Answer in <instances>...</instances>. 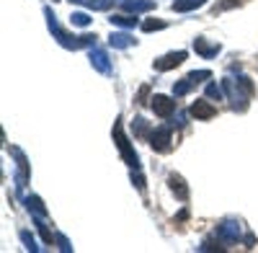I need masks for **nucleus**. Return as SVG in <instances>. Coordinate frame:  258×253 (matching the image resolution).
<instances>
[{
  "label": "nucleus",
  "mask_w": 258,
  "mask_h": 253,
  "mask_svg": "<svg viewBox=\"0 0 258 253\" xmlns=\"http://www.w3.org/2000/svg\"><path fill=\"white\" fill-rule=\"evenodd\" d=\"M222 88H225V98L230 101V106L232 111H248V101L253 98L255 93V86H253V80L245 78V75H238V78H225L222 80Z\"/></svg>",
  "instance_id": "f257e3e1"
},
{
  "label": "nucleus",
  "mask_w": 258,
  "mask_h": 253,
  "mask_svg": "<svg viewBox=\"0 0 258 253\" xmlns=\"http://www.w3.org/2000/svg\"><path fill=\"white\" fill-rule=\"evenodd\" d=\"M44 16H47V26H49V31H52V36L57 39V44L59 47H64V49H85V47H96V36H91V34H83V36H73V34H68L62 26H59V21H57V16H54V11L49 8V6H44Z\"/></svg>",
  "instance_id": "f03ea898"
},
{
  "label": "nucleus",
  "mask_w": 258,
  "mask_h": 253,
  "mask_svg": "<svg viewBox=\"0 0 258 253\" xmlns=\"http://www.w3.org/2000/svg\"><path fill=\"white\" fill-rule=\"evenodd\" d=\"M114 142H116V147H119V153H121L124 163L132 168V171H140V155H137V150L132 147V142H129V137L124 135L121 121L114 124Z\"/></svg>",
  "instance_id": "7ed1b4c3"
},
{
  "label": "nucleus",
  "mask_w": 258,
  "mask_h": 253,
  "mask_svg": "<svg viewBox=\"0 0 258 253\" xmlns=\"http://www.w3.org/2000/svg\"><path fill=\"white\" fill-rule=\"evenodd\" d=\"M147 142L155 153H170L173 150V132H170V126H158V130H153Z\"/></svg>",
  "instance_id": "20e7f679"
},
{
  "label": "nucleus",
  "mask_w": 258,
  "mask_h": 253,
  "mask_svg": "<svg viewBox=\"0 0 258 253\" xmlns=\"http://www.w3.org/2000/svg\"><path fill=\"white\" fill-rule=\"evenodd\" d=\"M209 78H212L209 70H194V73H188L183 80H178L176 86H173V96H176V98L186 96L194 86H199V83H204V80H209Z\"/></svg>",
  "instance_id": "39448f33"
},
{
  "label": "nucleus",
  "mask_w": 258,
  "mask_h": 253,
  "mask_svg": "<svg viewBox=\"0 0 258 253\" xmlns=\"http://www.w3.org/2000/svg\"><path fill=\"white\" fill-rule=\"evenodd\" d=\"M217 238L222 243H238L243 238V225L238 220H222L217 225Z\"/></svg>",
  "instance_id": "423d86ee"
},
{
  "label": "nucleus",
  "mask_w": 258,
  "mask_h": 253,
  "mask_svg": "<svg viewBox=\"0 0 258 253\" xmlns=\"http://www.w3.org/2000/svg\"><path fill=\"white\" fill-rule=\"evenodd\" d=\"M8 153L16 158V165H18V173H16V188H18V194L24 192V186L29 181V163H26V155L18 150V147H8Z\"/></svg>",
  "instance_id": "0eeeda50"
},
{
  "label": "nucleus",
  "mask_w": 258,
  "mask_h": 253,
  "mask_svg": "<svg viewBox=\"0 0 258 253\" xmlns=\"http://www.w3.org/2000/svg\"><path fill=\"white\" fill-rule=\"evenodd\" d=\"M150 106H153V111L160 116V119H170L176 114V101L173 98H168V96H153L150 98Z\"/></svg>",
  "instance_id": "6e6552de"
},
{
  "label": "nucleus",
  "mask_w": 258,
  "mask_h": 253,
  "mask_svg": "<svg viewBox=\"0 0 258 253\" xmlns=\"http://www.w3.org/2000/svg\"><path fill=\"white\" fill-rule=\"evenodd\" d=\"M188 54L183 52V49H178V52H168V54H163V57H158L155 62H153V68L158 70V73H165V70H173V68H178L181 62L186 59Z\"/></svg>",
  "instance_id": "1a4fd4ad"
},
{
  "label": "nucleus",
  "mask_w": 258,
  "mask_h": 253,
  "mask_svg": "<svg viewBox=\"0 0 258 253\" xmlns=\"http://www.w3.org/2000/svg\"><path fill=\"white\" fill-rule=\"evenodd\" d=\"M88 59H91L93 70H98V73H103V75H109V73H111V59H109V54H106L103 49H98V47H91V52H88Z\"/></svg>",
  "instance_id": "9d476101"
},
{
  "label": "nucleus",
  "mask_w": 258,
  "mask_h": 253,
  "mask_svg": "<svg viewBox=\"0 0 258 253\" xmlns=\"http://www.w3.org/2000/svg\"><path fill=\"white\" fill-rule=\"evenodd\" d=\"M188 111H191V116H197V119H202V121H207V119H214V116H217V109H214L207 98L194 101Z\"/></svg>",
  "instance_id": "9b49d317"
},
{
  "label": "nucleus",
  "mask_w": 258,
  "mask_h": 253,
  "mask_svg": "<svg viewBox=\"0 0 258 253\" xmlns=\"http://www.w3.org/2000/svg\"><path fill=\"white\" fill-rule=\"evenodd\" d=\"M194 49H197V54H202L204 59H212V57H217L220 54V44H212V41H207L204 36H197L194 39Z\"/></svg>",
  "instance_id": "f8f14e48"
},
{
  "label": "nucleus",
  "mask_w": 258,
  "mask_h": 253,
  "mask_svg": "<svg viewBox=\"0 0 258 253\" xmlns=\"http://www.w3.org/2000/svg\"><path fill=\"white\" fill-rule=\"evenodd\" d=\"M168 188L176 194V199L188 202V186H186V181H183L178 173H170V176H168Z\"/></svg>",
  "instance_id": "ddd939ff"
},
{
  "label": "nucleus",
  "mask_w": 258,
  "mask_h": 253,
  "mask_svg": "<svg viewBox=\"0 0 258 253\" xmlns=\"http://www.w3.org/2000/svg\"><path fill=\"white\" fill-rule=\"evenodd\" d=\"M116 3L129 13H145L155 8V0H116Z\"/></svg>",
  "instance_id": "4468645a"
},
{
  "label": "nucleus",
  "mask_w": 258,
  "mask_h": 253,
  "mask_svg": "<svg viewBox=\"0 0 258 253\" xmlns=\"http://www.w3.org/2000/svg\"><path fill=\"white\" fill-rule=\"evenodd\" d=\"M132 44H135V39H132V34H126V31H114L109 36V47H114V49H126Z\"/></svg>",
  "instance_id": "2eb2a0df"
},
{
  "label": "nucleus",
  "mask_w": 258,
  "mask_h": 253,
  "mask_svg": "<svg viewBox=\"0 0 258 253\" xmlns=\"http://www.w3.org/2000/svg\"><path fill=\"white\" fill-rule=\"evenodd\" d=\"M24 204H26V209H29V215H34V217H47V207H44V202H41L39 197H26L24 199Z\"/></svg>",
  "instance_id": "dca6fc26"
},
{
  "label": "nucleus",
  "mask_w": 258,
  "mask_h": 253,
  "mask_svg": "<svg viewBox=\"0 0 258 253\" xmlns=\"http://www.w3.org/2000/svg\"><path fill=\"white\" fill-rule=\"evenodd\" d=\"M132 132H135L137 140H150V135H153V130H150V121L142 119V116H135V121H132Z\"/></svg>",
  "instance_id": "f3484780"
},
{
  "label": "nucleus",
  "mask_w": 258,
  "mask_h": 253,
  "mask_svg": "<svg viewBox=\"0 0 258 253\" xmlns=\"http://www.w3.org/2000/svg\"><path fill=\"white\" fill-rule=\"evenodd\" d=\"M209 0H173V11H178V13H188V11H197V8H202V6H207Z\"/></svg>",
  "instance_id": "a211bd4d"
},
{
  "label": "nucleus",
  "mask_w": 258,
  "mask_h": 253,
  "mask_svg": "<svg viewBox=\"0 0 258 253\" xmlns=\"http://www.w3.org/2000/svg\"><path fill=\"white\" fill-rule=\"evenodd\" d=\"M111 26H121V29H135L137 26V18L129 16V13H119V16H111Z\"/></svg>",
  "instance_id": "6ab92c4d"
},
{
  "label": "nucleus",
  "mask_w": 258,
  "mask_h": 253,
  "mask_svg": "<svg viewBox=\"0 0 258 253\" xmlns=\"http://www.w3.org/2000/svg\"><path fill=\"white\" fill-rule=\"evenodd\" d=\"M73 3H80L85 8H93V11H106L111 3H116V0H73Z\"/></svg>",
  "instance_id": "aec40b11"
},
{
  "label": "nucleus",
  "mask_w": 258,
  "mask_h": 253,
  "mask_svg": "<svg viewBox=\"0 0 258 253\" xmlns=\"http://www.w3.org/2000/svg\"><path fill=\"white\" fill-rule=\"evenodd\" d=\"M18 238L24 240V248H26V250H31V253H39V250H41V248H39V243H36V238L29 233V230H21Z\"/></svg>",
  "instance_id": "412c9836"
},
{
  "label": "nucleus",
  "mask_w": 258,
  "mask_h": 253,
  "mask_svg": "<svg viewBox=\"0 0 258 253\" xmlns=\"http://www.w3.org/2000/svg\"><path fill=\"white\" fill-rule=\"evenodd\" d=\"M70 24H73V26L85 29V26L91 24V16H88V13H83V11H78V13H73V16H70Z\"/></svg>",
  "instance_id": "4be33fe9"
},
{
  "label": "nucleus",
  "mask_w": 258,
  "mask_h": 253,
  "mask_svg": "<svg viewBox=\"0 0 258 253\" xmlns=\"http://www.w3.org/2000/svg\"><path fill=\"white\" fill-rule=\"evenodd\" d=\"M207 98H217V101H222V98H225L222 83H220V86H217V83H209V86H207Z\"/></svg>",
  "instance_id": "5701e85b"
},
{
  "label": "nucleus",
  "mask_w": 258,
  "mask_h": 253,
  "mask_svg": "<svg viewBox=\"0 0 258 253\" xmlns=\"http://www.w3.org/2000/svg\"><path fill=\"white\" fill-rule=\"evenodd\" d=\"M160 29H165V21H158V18L142 21V31H160Z\"/></svg>",
  "instance_id": "b1692460"
},
{
  "label": "nucleus",
  "mask_w": 258,
  "mask_h": 253,
  "mask_svg": "<svg viewBox=\"0 0 258 253\" xmlns=\"http://www.w3.org/2000/svg\"><path fill=\"white\" fill-rule=\"evenodd\" d=\"M54 238H57V243H59V250H62V253H70V250H73V245H70V240H68V238H64L62 233H57Z\"/></svg>",
  "instance_id": "393cba45"
},
{
  "label": "nucleus",
  "mask_w": 258,
  "mask_h": 253,
  "mask_svg": "<svg viewBox=\"0 0 258 253\" xmlns=\"http://www.w3.org/2000/svg\"><path fill=\"white\" fill-rule=\"evenodd\" d=\"M147 96H150V86H142V88L137 91L135 101H137V103H147Z\"/></svg>",
  "instance_id": "a878e982"
},
{
  "label": "nucleus",
  "mask_w": 258,
  "mask_h": 253,
  "mask_svg": "<svg viewBox=\"0 0 258 253\" xmlns=\"http://www.w3.org/2000/svg\"><path fill=\"white\" fill-rule=\"evenodd\" d=\"M132 183L140 188V192H145V178H142V173H140V171H132Z\"/></svg>",
  "instance_id": "bb28decb"
},
{
  "label": "nucleus",
  "mask_w": 258,
  "mask_h": 253,
  "mask_svg": "<svg viewBox=\"0 0 258 253\" xmlns=\"http://www.w3.org/2000/svg\"><path fill=\"white\" fill-rule=\"evenodd\" d=\"M235 6H240V0H222L220 6H214V11H227V8H235Z\"/></svg>",
  "instance_id": "cd10ccee"
},
{
  "label": "nucleus",
  "mask_w": 258,
  "mask_h": 253,
  "mask_svg": "<svg viewBox=\"0 0 258 253\" xmlns=\"http://www.w3.org/2000/svg\"><path fill=\"white\" fill-rule=\"evenodd\" d=\"M170 124H178V126H183V124H186V114H183V111H178V114H176V121H170Z\"/></svg>",
  "instance_id": "c85d7f7f"
},
{
  "label": "nucleus",
  "mask_w": 258,
  "mask_h": 253,
  "mask_svg": "<svg viewBox=\"0 0 258 253\" xmlns=\"http://www.w3.org/2000/svg\"><path fill=\"white\" fill-rule=\"evenodd\" d=\"M186 217H188V209H181V212L176 215V222H183Z\"/></svg>",
  "instance_id": "c756f323"
}]
</instances>
